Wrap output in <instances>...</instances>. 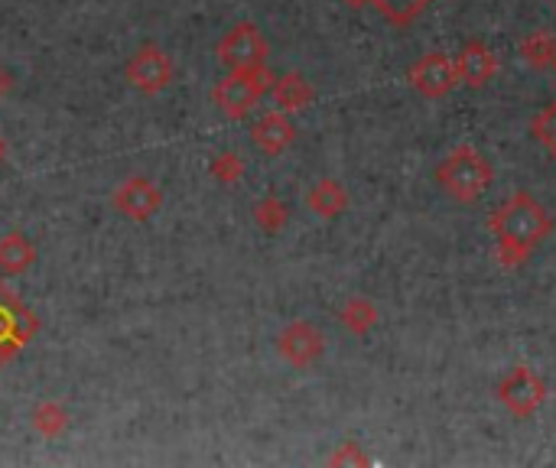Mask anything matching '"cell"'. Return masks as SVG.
I'll return each instance as SVG.
<instances>
[{
	"label": "cell",
	"instance_id": "obj_1",
	"mask_svg": "<svg viewBox=\"0 0 556 468\" xmlns=\"http://www.w3.org/2000/svg\"><path fill=\"white\" fill-rule=\"evenodd\" d=\"M488 228L498 241L501 264L521 267L553 231V221L540 199H534L530 192H514L508 202L498 205V212H491Z\"/></svg>",
	"mask_w": 556,
	"mask_h": 468
},
{
	"label": "cell",
	"instance_id": "obj_2",
	"mask_svg": "<svg viewBox=\"0 0 556 468\" xmlns=\"http://www.w3.org/2000/svg\"><path fill=\"white\" fill-rule=\"evenodd\" d=\"M436 179H439V186H443V192L449 195V199H456L462 205H472L491 189V182H495V169H491V163L475 147L462 143V147H456L443 163H439Z\"/></svg>",
	"mask_w": 556,
	"mask_h": 468
},
{
	"label": "cell",
	"instance_id": "obj_3",
	"mask_svg": "<svg viewBox=\"0 0 556 468\" xmlns=\"http://www.w3.org/2000/svg\"><path fill=\"white\" fill-rule=\"evenodd\" d=\"M410 85L420 91L423 98L439 101L446 98L452 88L459 85V72H456V59L446 56V52H426L410 69Z\"/></svg>",
	"mask_w": 556,
	"mask_h": 468
},
{
	"label": "cell",
	"instance_id": "obj_4",
	"mask_svg": "<svg viewBox=\"0 0 556 468\" xmlns=\"http://www.w3.org/2000/svg\"><path fill=\"white\" fill-rule=\"evenodd\" d=\"M498 397H501L504 407L517 416V420H527V416H534L543 407V400H547V384H543L534 371L521 364V368H514L501 381Z\"/></svg>",
	"mask_w": 556,
	"mask_h": 468
},
{
	"label": "cell",
	"instance_id": "obj_5",
	"mask_svg": "<svg viewBox=\"0 0 556 468\" xmlns=\"http://www.w3.org/2000/svg\"><path fill=\"white\" fill-rule=\"evenodd\" d=\"M456 72H459V82H465L469 88L488 85L498 72L495 49H491L488 43H482V39H469L456 56Z\"/></svg>",
	"mask_w": 556,
	"mask_h": 468
},
{
	"label": "cell",
	"instance_id": "obj_6",
	"mask_svg": "<svg viewBox=\"0 0 556 468\" xmlns=\"http://www.w3.org/2000/svg\"><path fill=\"white\" fill-rule=\"evenodd\" d=\"M283 351H287L293 361L306 364L309 358H316L322 351V338L319 332L309 329V325H293V329L283 335Z\"/></svg>",
	"mask_w": 556,
	"mask_h": 468
},
{
	"label": "cell",
	"instance_id": "obj_7",
	"mask_svg": "<svg viewBox=\"0 0 556 468\" xmlns=\"http://www.w3.org/2000/svg\"><path fill=\"white\" fill-rule=\"evenodd\" d=\"M374 7L381 10V17L394 26H410L413 20L423 17V10L433 4V0H371Z\"/></svg>",
	"mask_w": 556,
	"mask_h": 468
},
{
	"label": "cell",
	"instance_id": "obj_8",
	"mask_svg": "<svg viewBox=\"0 0 556 468\" xmlns=\"http://www.w3.org/2000/svg\"><path fill=\"white\" fill-rule=\"evenodd\" d=\"M290 140H293V127L283 121V117H267L264 124H257V143L270 153L283 150Z\"/></svg>",
	"mask_w": 556,
	"mask_h": 468
},
{
	"label": "cell",
	"instance_id": "obj_9",
	"mask_svg": "<svg viewBox=\"0 0 556 468\" xmlns=\"http://www.w3.org/2000/svg\"><path fill=\"white\" fill-rule=\"evenodd\" d=\"M530 134L537 137V143L550 156H556V101H550L547 108H540L530 121Z\"/></svg>",
	"mask_w": 556,
	"mask_h": 468
},
{
	"label": "cell",
	"instance_id": "obj_10",
	"mask_svg": "<svg viewBox=\"0 0 556 468\" xmlns=\"http://www.w3.org/2000/svg\"><path fill=\"white\" fill-rule=\"evenodd\" d=\"M309 202H313V208L319 215H339L342 205H345V195L335 182H322V186L309 195Z\"/></svg>",
	"mask_w": 556,
	"mask_h": 468
},
{
	"label": "cell",
	"instance_id": "obj_11",
	"mask_svg": "<svg viewBox=\"0 0 556 468\" xmlns=\"http://www.w3.org/2000/svg\"><path fill=\"white\" fill-rule=\"evenodd\" d=\"M524 56L527 62H534V65H550L553 56H556V49L547 36H530L527 43H524Z\"/></svg>",
	"mask_w": 556,
	"mask_h": 468
},
{
	"label": "cell",
	"instance_id": "obj_12",
	"mask_svg": "<svg viewBox=\"0 0 556 468\" xmlns=\"http://www.w3.org/2000/svg\"><path fill=\"white\" fill-rule=\"evenodd\" d=\"M287 82H290V88H287V85L280 88V101L290 104V108H293V104H303L306 95H309L306 85H303V78H287Z\"/></svg>",
	"mask_w": 556,
	"mask_h": 468
}]
</instances>
